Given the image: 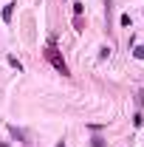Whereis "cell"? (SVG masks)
Returning <instances> with one entry per match:
<instances>
[{
  "mask_svg": "<svg viewBox=\"0 0 144 147\" xmlns=\"http://www.w3.org/2000/svg\"><path fill=\"white\" fill-rule=\"evenodd\" d=\"M45 59H48V62H51V65H54L59 74H65V76H68V65H65V59H62V57L57 54L54 40H51V42H48V48H45Z\"/></svg>",
  "mask_w": 144,
  "mask_h": 147,
  "instance_id": "6da1fadb",
  "label": "cell"
},
{
  "mask_svg": "<svg viewBox=\"0 0 144 147\" xmlns=\"http://www.w3.org/2000/svg\"><path fill=\"white\" fill-rule=\"evenodd\" d=\"M11 14H14V3H6L3 6V23H11Z\"/></svg>",
  "mask_w": 144,
  "mask_h": 147,
  "instance_id": "7a4b0ae2",
  "label": "cell"
},
{
  "mask_svg": "<svg viewBox=\"0 0 144 147\" xmlns=\"http://www.w3.org/2000/svg\"><path fill=\"white\" fill-rule=\"evenodd\" d=\"M9 65H11V68H17V71H23V62H20L14 54H9Z\"/></svg>",
  "mask_w": 144,
  "mask_h": 147,
  "instance_id": "3957f363",
  "label": "cell"
},
{
  "mask_svg": "<svg viewBox=\"0 0 144 147\" xmlns=\"http://www.w3.org/2000/svg\"><path fill=\"white\" fill-rule=\"evenodd\" d=\"M82 9H85L82 3H73V17H82Z\"/></svg>",
  "mask_w": 144,
  "mask_h": 147,
  "instance_id": "277c9868",
  "label": "cell"
},
{
  "mask_svg": "<svg viewBox=\"0 0 144 147\" xmlns=\"http://www.w3.org/2000/svg\"><path fill=\"white\" fill-rule=\"evenodd\" d=\"M133 125H136V127H141V125H144V116H141V113H136V116H133Z\"/></svg>",
  "mask_w": 144,
  "mask_h": 147,
  "instance_id": "5b68a950",
  "label": "cell"
},
{
  "mask_svg": "<svg viewBox=\"0 0 144 147\" xmlns=\"http://www.w3.org/2000/svg\"><path fill=\"white\" fill-rule=\"evenodd\" d=\"M9 130H11V136H14L17 142H23V130H17V127H9Z\"/></svg>",
  "mask_w": 144,
  "mask_h": 147,
  "instance_id": "8992f818",
  "label": "cell"
},
{
  "mask_svg": "<svg viewBox=\"0 0 144 147\" xmlns=\"http://www.w3.org/2000/svg\"><path fill=\"white\" fill-rule=\"evenodd\" d=\"M119 23H122V26L127 28V26H130V14H122V17H119Z\"/></svg>",
  "mask_w": 144,
  "mask_h": 147,
  "instance_id": "52a82bcc",
  "label": "cell"
},
{
  "mask_svg": "<svg viewBox=\"0 0 144 147\" xmlns=\"http://www.w3.org/2000/svg\"><path fill=\"white\" fill-rule=\"evenodd\" d=\"M133 57H136V59H144V48H136V51H133Z\"/></svg>",
  "mask_w": 144,
  "mask_h": 147,
  "instance_id": "ba28073f",
  "label": "cell"
},
{
  "mask_svg": "<svg viewBox=\"0 0 144 147\" xmlns=\"http://www.w3.org/2000/svg\"><path fill=\"white\" fill-rule=\"evenodd\" d=\"M93 147H105V139H99V136H96V139H93Z\"/></svg>",
  "mask_w": 144,
  "mask_h": 147,
  "instance_id": "9c48e42d",
  "label": "cell"
},
{
  "mask_svg": "<svg viewBox=\"0 0 144 147\" xmlns=\"http://www.w3.org/2000/svg\"><path fill=\"white\" fill-rule=\"evenodd\" d=\"M57 147H65V142H57Z\"/></svg>",
  "mask_w": 144,
  "mask_h": 147,
  "instance_id": "30bf717a",
  "label": "cell"
}]
</instances>
